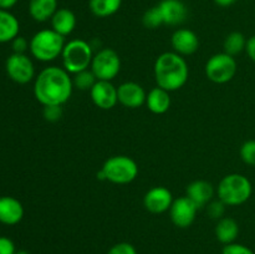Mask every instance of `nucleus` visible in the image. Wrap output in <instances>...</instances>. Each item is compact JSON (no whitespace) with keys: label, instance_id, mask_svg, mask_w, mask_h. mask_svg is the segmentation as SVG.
I'll use <instances>...</instances> for the list:
<instances>
[{"label":"nucleus","instance_id":"f257e3e1","mask_svg":"<svg viewBox=\"0 0 255 254\" xmlns=\"http://www.w3.org/2000/svg\"><path fill=\"white\" fill-rule=\"evenodd\" d=\"M74 90L72 77L64 67L49 66L35 79L34 95L42 106H62Z\"/></svg>","mask_w":255,"mask_h":254},{"label":"nucleus","instance_id":"f03ea898","mask_svg":"<svg viewBox=\"0 0 255 254\" xmlns=\"http://www.w3.org/2000/svg\"><path fill=\"white\" fill-rule=\"evenodd\" d=\"M157 86L168 92L182 89L188 81V64L183 56L174 51H167L157 57L153 66Z\"/></svg>","mask_w":255,"mask_h":254},{"label":"nucleus","instance_id":"7ed1b4c3","mask_svg":"<svg viewBox=\"0 0 255 254\" xmlns=\"http://www.w3.org/2000/svg\"><path fill=\"white\" fill-rule=\"evenodd\" d=\"M218 197L224 204L231 207L242 206L253 193V186L248 177L241 173L227 174L218 184Z\"/></svg>","mask_w":255,"mask_h":254},{"label":"nucleus","instance_id":"20e7f679","mask_svg":"<svg viewBox=\"0 0 255 254\" xmlns=\"http://www.w3.org/2000/svg\"><path fill=\"white\" fill-rule=\"evenodd\" d=\"M138 176V164L128 156H112L106 159L97 178L115 184H128Z\"/></svg>","mask_w":255,"mask_h":254},{"label":"nucleus","instance_id":"39448f33","mask_svg":"<svg viewBox=\"0 0 255 254\" xmlns=\"http://www.w3.org/2000/svg\"><path fill=\"white\" fill-rule=\"evenodd\" d=\"M65 37L52 29L37 31L30 40V52L36 60L42 62L54 61L61 56L65 47Z\"/></svg>","mask_w":255,"mask_h":254},{"label":"nucleus","instance_id":"423d86ee","mask_svg":"<svg viewBox=\"0 0 255 254\" xmlns=\"http://www.w3.org/2000/svg\"><path fill=\"white\" fill-rule=\"evenodd\" d=\"M92 46L82 39H74L65 44L62 50V66L69 74L75 75L87 70L94 59Z\"/></svg>","mask_w":255,"mask_h":254},{"label":"nucleus","instance_id":"0eeeda50","mask_svg":"<svg viewBox=\"0 0 255 254\" xmlns=\"http://www.w3.org/2000/svg\"><path fill=\"white\" fill-rule=\"evenodd\" d=\"M206 75L214 84H227L234 79L238 70L236 59L226 52L209 57L206 64Z\"/></svg>","mask_w":255,"mask_h":254},{"label":"nucleus","instance_id":"6e6552de","mask_svg":"<svg viewBox=\"0 0 255 254\" xmlns=\"http://www.w3.org/2000/svg\"><path fill=\"white\" fill-rule=\"evenodd\" d=\"M90 69L97 80L112 81L121 70V59L115 50L101 49L94 55Z\"/></svg>","mask_w":255,"mask_h":254},{"label":"nucleus","instance_id":"1a4fd4ad","mask_svg":"<svg viewBox=\"0 0 255 254\" xmlns=\"http://www.w3.org/2000/svg\"><path fill=\"white\" fill-rule=\"evenodd\" d=\"M7 76L16 84H27L35 77L31 59L25 54H11L6 60Z\"/></svg>","mask_w":255,"mask_h":254},{"label":"nucleus","instance_id":"9d476101","mask_svg":"<svg viewBox=\"0 0 255 254\" xmlns=\"http://www.w3.org/2000/svg\"><path fill=\"white\" fill-rule=\"evenodd\" d=\"M198 207L187 196L174 199L169 208V217L172 223L178 228H188L196 219Z\"/></svg>","mask_w":255,"mask_h":254},{"label":"nucleus","instance_id":"9b49d317","mask_svg":"<svg viewBox=\"0 0 255 254\" xmlns=\"http://www.w3.org/2000/svg\"><path fill=\"white\" fill-rule=\"evenodd\" d=\"M173 196L171 191L163 186L152 187L143 197V206L153 214H161L169 211L173 203Z\"/></svg>","mask_w":255,"mask_h":254},{"label":"nucleus","instance_id":"f8f14e48","mask_svg":"<svg viewBox=\"0 0 255 254\" xmlns=\"http://www.w3.org/2000/svg\"><path fill=\"white\" fill-rule=\"evenodd\" d=\"M92 102L101 110H111L119 102L117 87L111 81L97 80L96 84L90 90Z\"/></svg>","mask_w":255,"mask_h":254},{"label":"nucleus","instance_id":"ddd939ff","mask_svg":"<svg viewBox=\"0 0 255 254\" xmlns=\"http://www.w3.org/2000/svg\"><path fill=\"white\" fill-rule=\"evenodd\" d=\"M119 102L127 109H138L146 104L147 94L143 87L133 81H127L117 87Z\"/></svg>","mask_w":255,"mask_h":254},{"label":"nucleus","instance_id":"4468645a","mask_svg":"<svg viewBox=\"0 0 255 254\" xmlns=\"http://www.w3.org/2000/svg\"><path fill=\"white\" fill-rule=\"evenodd\" d=\"M173 51L181 56H188L199 49V39L194 31L189 29H178L171 37Z\"/></svg>","mask_w":255,"mask_h":254},{"label":"nucleus","instance_id":"2eb2a0df","mask_svg":"<svg viewBox=\"0 0 255 254\" xmlns=\"http://www.w3.org/2000/svg\"><path fill=\"white\" fill-rule=\"evenodd\" d=\"M24 218V207L19 199L10 196L0 197V223L15 226Z\"/></svg>","mask_w":255,"mask_h":254},{"label":"nucleus","instance_id":"dca6fc26","mask_svg":"<svg viewBox=\"0 0 255 254\" xmlns=\"http://www.w3.org/2000/svg\"><path fill=\"white\" fill-rule=\"evenodd\" d=\"M158 7L161 10L164 25H171V26L182 24L188 14L187 6L181 0H162L158 4Z\"/></svg>","mask_w":255,"mask_h":254},{"label":"nucleus","instance_id":"f3484780","mask_svg":"<svg viewBox=\"0 0 255 254\" xmlns=\"http://www.w3.org/2000/svg\"><path fill=\"white\" fill-rule=\"evenodd\" d=\"M186 196L199 208L206 207L214 196V187L209 182L198 179L187 186Z\"/></svg>","mask_w":255,"mask_h":254},{"label":"nucleus","instance_id":"a211bd4d","mask_svg":"<svg viewBox=\"0 0 255 254\" xmlns=\"http://www.w3.org/2000/svg\"><path fill=\"white\" fill-rule=\"evenodd\" d=\"M76 15L66 7L57 9L51 17V29L64 37L69 36L76 27Z\"/></svg>","mask_w":255,"mask_h":254},{"label":"nucleus","instance_id":"6ab92c4d","mask_svg":"<svg viewBox=\"0 0 255 254\" xmlns=\"http://www.w3.org/2000/svg\"><path fill=\"white\" fill-rule=\"evenodd\" d=\"M146 106L154 115H163L171 107V96L167 90L157 86L147 94Z\"/></svg>","mask_w":255,"mask_h":254},{"label":"nucleus","instance_id":"aec40b11","mask_svg":"<svg viewBox=\"0 0 255 254\" xmlns=\"http://www.w3.org/2000/svg\"><path fill=\"white\" fill-rule=\"evenodd\" d=\"M20 24L9 10L0 9V42H11L19 36Z\"/></svg>","mask_w":255,"mask_h":254},{"label":"nucleus","instance_id":"412c9836","mask_svg":"<svg viewBox=\"0 0 255 254\" xmlns=\"http://www.w3.org/2000/svg\"><path fill=\"white\" fill-rule=\"evenodd\" d=\"M57 9V0H30L29 2L30 16L39 22L51 20Z\"/></svg>","mask_w":255,"mask_h":254},{"label":"nucleus","instance_id":"4be33fe9","mask_svg":"<svg viewBox=\"0 0 255 254\" xmlns=\"http://www.w3.org/2000/svg\"><path fill=\"white\" fill-rule=\"evenodd\" d=\"M239 234V224L236 219L231 217H223L216 226V237L224 246L236 242Z\"/></svg>","mask_w":255,"mask_h":254},{"label":"nucleus","instance_id":"5701e85b","mask_svg":"<svg viewBox=\"0 0 255 254\" xmlns=\"http://www.w3.org/2000/svg\"><path fill=\"white\" fill-rule=\"evenodd\" d=\"M122 5V0H90L89 6L97 17H109L116 14Z\"/></svg>","mask_w":255,"mask_h":254},{"label":"nucleus","instance_id":"b1692460","mask_svg":"<svg viewBox=\"0 0 255 254\" xmlns=\"http://www.w3.org/2000/svg\"><path fill=\"white\" fill-rule=\"evenodd\" d=\"M247 46V39L242 32L239 31H233L226 37L224 40V52L231 56H236V55L241 54L242 51L246 50Z\"/></svg>","mask_w":255,"mask_h":254},{"label":"nucleus","instance_id":"393cba45","mask_svg":"<svg viewBox=\"0 0 255 254\" xmlns=\"http://www.w3.org/2000/svg\"><path fill=\"white\" fill-rule=\"evenodd\" d=\"M72 82H74V87H77L81 91H90L97 82V79L91 69H87L75 74L72 76Z\"/></svg>","mask_w":255,"mask_h":254},{"label":"nucleus","instance_id":"a878e982","mask_svg":"<svg viewBox=\"0 0 255 254\" xmlns=\"http://www.w3.org/2000/svg\"><path fill=\"white\" fill-rule=\"evenodd\" d=\"M142 22H143L144 27H147V29H157V27L164 24L158 5L151 7V9L144 12L143 16H142Z\"/></svg>","mask_w":255,"mask_h":254},{"label":"nucleus","instance_id":"bb28decb","mask_svg":"<svg viewBox=\"0 0 255 254\" xmlns=\"http://www.w3.org/2000/svg\"><path fill=\"white\" fill-rule=\"evenodd\" d=\"M241 158L248 166L255 167V139L246 141L241 147Z\"/></svg>","mask_w":255,"mask_h":254},{"label":"nucleus","instance_id":"cd10ccee","mask_svg":"<svg viewBox=\"0 0 255 254\" xmlns=\"http://www.w3.org/2000/svg\"><path fill=\"white\" fill-rule=\"evenodd\" d=\"M226 207L227 204H224L223 202L219 199V201L209 202L208 207H207V212H208L209 216L214 219H221L224 217V213H226Z\"/></svg>","mask_w":255,"mask_h":254},{"label":"nucleus","instance_id":"c85d7f7f","mask_svg":"<svg viewBox=\"0 0 255 254\" xmlns=\"http://www.w3.org/2000/svg\"><path fill=\"white\" fill-rule=\"evenodd\" d=\"M222 254H254V252L249 247L243 246V244L232 243L224 246Z\"/></svg>","mask_w":255,"mask_h":254},{"label":"nucleus","instance_id":"c756f323","mask_svg":"<svg viewBox=\"0 0 255 254\" xmlns=\"http://www.w3.org/2000/svg\"><path fill=\"white\" fill-rule=\"evenodd\" d=\"M42 115H44L46 121L57 122L62 117V107L61 106H44Z\"/></svg>","mask_w":255,"mask_h":254},{"label":"nucleus","instance_id":"7c9ffc66","mask_svg":"<svg viewBox=\"0 0 255 254\" xmlns=\"http://www.w3.org/2000/svg\"><path fill=\"white\" fill-rule=\"evenodd\" d=\"M107 254H137L136 248L132 244L122 242V243H117L107 252Z\"/></svg>","mask_w":255,"mask_h":254},{"label":"nucleus","instance_id":"2f4dec72","mask_svg":"<svg viewBox=\"0 0 255 254\" xmlns=\"http://www.w3.org/2000/svg\"><path fill=\"white\" fill-rule=\"evenodd\" d=\"M11 47L14 54H25V51L30 47V41L22 36H16L11 41Z\"/></svg>","mask_w":255,"mask_h":254},{"label":"nucleus","instance_id":"473e14b6","mask_svg":"<svg viewBox=\"0 0 255 254\" xmlns=\"http://www.w3.org/2000/svg\"><path fill=\"white\" fill-rule=\"evenodd\" d=\"M14 242L7 237H0V254H15Z\"/></svg>","mask_w":255,"mask_h":254},{"label":"nucleus","instance_id":"72a5a7b5","mask_svg":"<svg viewBox=\"0 0 255 254\" xmlns=\"http://www.w3.org/2000/svg\"><path fill=\"white\" fill-rule=\"evenodd\" d=\"M246 51L247 54H248L249 59L255 62V35H253V36H251L247 40Z\"/></svg>","mask_w":255,"mask_h":254},{"label":"nucleus","instance_id":"f704fd0d","mask_svg":"<svg viewBox=\"0 0 255 254\" xmlns=\"http://www.w3.org/2000/svg\"><path fill=\"white\" fill-rule=\"evenodd\" d=\"M17 2V0H0V9L9 10L12 6H15Z\"/></svg>","mask_w":255,"mask_h":254},{"label":"nucleus","instance_id":"c9c22d12","mask_svg":"<svg viewBox=\"0 0 255 254\" xmlns=\"http://www.w3.org/2000/svg\"><path fill=\"white\" fill-rule=\"evenodd\" d=\"M213 1L216 2L217 5H219V6L228 7V6H231V5H233L237 0H213Z\"/></svg>","mask_w":255,"mask_h":254},{"label":"nucleus","instance_id":"e433bc0d","mask_svg":"<svg viewBox=\"0 0 255 254\" xmlns=\"http://www.w3.org/2000/svg\"><path fill=\"white\" fill-rule=\"evenodd\" d=\"M15 254H30V253L26 251H16L15 252Z\"/></svg>","mask_w":255,"mask_h":254}]
</instances>
